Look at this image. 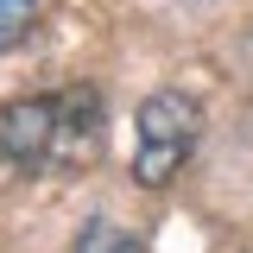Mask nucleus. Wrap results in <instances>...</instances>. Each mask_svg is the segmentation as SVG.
<instances>
[{"mask_svg":"<svg viewBox=\"0 0 253 253\" xmlns=\"http://www.w3.org/2000/svg\"><path fill=\"white\" fill-rule=\"evenodd\" d=\"M196 139H203V108H196V95H184V89L146 95L139 114H133V177L146 190H165L190 165Z\"/></svg>","mask_w":253,"mask_h":253,"instance_id":"obj_1","label":"nucleus"},{"mask_svg":"<svg viewBox=\"0 0 253 253\" xmlns=\"http://www.w3.org/2000/svg\"><path fill=\"white\" fill-rule=\"evenodd\" d=\"M57 133H63V95H26L0 108V171L38 177L57 171Z\"/></svg>","mask_w":253,"mask_h":253,"instance_id":"obj_2","label":"nucleus"},{"mask_svg":"<svg viewBox=\"0 0 253 253\" xmlns=\"http://www.w3.org/2000/svg\"><path fill=\"white\" fill-rule=\"evenodd\" d=\"M108 139V114H101V95L95 89H70L63 95V133H57V171H83L101 158Z\"/></svg>","mask_w":253,"mask_h":253,"instance_id":"obj_3","label":"nucleus"},{"mask_svg":"<svg viewBox=\"0 0 253 253\" xmlns=\"http://www.w3.org/2000/svg\"><path fill=\"white\" fill-rule=\"evenodd\" d=\"M70 253H139V247H133V234H126V228H114L108 215H95L89 228L76 234V247H70Z\"/></svg>","mask_w":253,"mask_h":253,"instance_id":"obj_4","label":"nucleus"},{"mask_svg":"<svg viewBox=\"0 0 253 253\" xmlns=\"http://www.w3.org/2000/svg\"><path fill=\"white\" fill-rule=\"evenodd\" d=\"M32 13H38V0H0V51L32 26Z\"/></svg>","mask_w":253,"mask_h":253,"instance_id":"obj_5","label":"nucleus"}]
</instances>
